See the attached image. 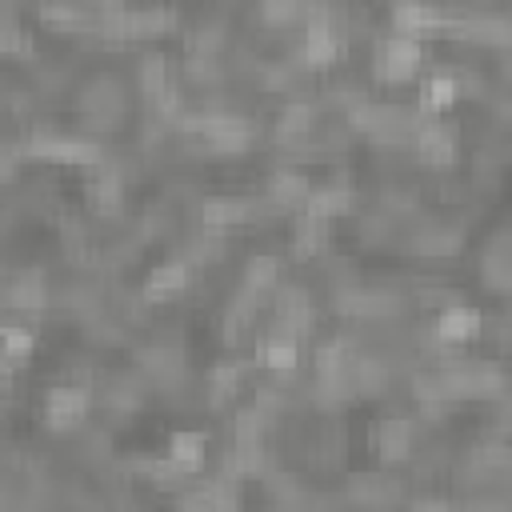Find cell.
<instances>
[{"label": "cell", "instance_id": "obj_1", "mask_svg": "<svg viewBox=\"0 0 512 512\" xmlns=\"http://www.w3.org/2000/svg\"><path fill=\"white\" fill-rule=\"evenodd\" d=\"M88 388L80 384H52L48 396H44V424L52 432H64V428H76L88 412Z\"/></svg>", "mask_w": 512, "mask_h": 512}, {"label": "cell", "instance_id": "obj_2", "mask_svg": "<svg viewBox=\"0 0 512 512\" xmlns=\"http://www.w3.org/2000/svg\"><path fill=\"white\" fill-rule=\"evenodd\" d=\"M204 460H208V436L204 432H188V428L184 432H172V440H168V464L180 476L200 472Z\"/></svg>", "mask_w": 512, "mask_h": 512}, {"label": "cell", "instance_id": "obj_3", "mask_svg": "<svg viewBox=\"0 0 512 512\" xmlns=\"http://www.w3.org/2000/svg\"><path fill=\"white\" fill-rule=\"evenodd\" d=\"M412 144H416V156L428 160V164H448V160L456 156V136H452V128L432 124V120H428V124H416Z\"/></svg>", "mask_w": 512, "mask_h": 512}, {"label": "cell", "instance_id": "obj_4", "mask_svg": "<svg viewBox=\"0 0 512 512\" xmlns=\"http://www.w3.org/2000/svg\"><path fill=\"white\" fill-rule=\"evenodd\" d=\"M480 332V312L464 308V304H448L440 316H436V340L440 344H464Z\"/></svg>", "mask_w": 512, "mask_h": 512}, {"label": "cell", "instance_id": "obj_5", "mask_svg": "<svg viewBox=\"0 0 512 512\" xmlns=\"http://www.w3.org/2000/svg\"><path fill=\"white\" fill-rule=\"evenodd\" d=\"M188 288V264L184 260H164L160 268H152L148 284H144V300H172Z\"/></svg>", "mask_w": 512, "mask_h": 512}, {"label": "cell", "instance_id": "obj_6", "mask_svg": "<svg viewBox=\"0 0 512 512\" xmlns=\"http://www.w3.org/2000/svg\"><path fill=\"white\" fill-rule=\"evenodd\" d=\"M256 360H260L264 368H272V372H292L296 360H300V344H296L292 332H276V336H268V340L260 344Z\"/></svg>", "mask_w": 512, "mask_h": 512}, {"label": "cell", "instance_id": "obj_7", "mask_svg": "<svg viewBox=\"0 0 512 512\" xmlns=\"http://www.w3.org/2000/svg\"><path fill=\"white\" fill-rule=\"evenodd\" d=\"M456 96H460V80L456 76H448V72H436V76H428L424 80V88H420V112H448L452 104H456Z\"/></svg>", "mask_w": 512, "mask_h": 512}, {"label": "cell", "instance_id": "obj_8", "mask_svg": "<svg viewBox=\"0 0 512 512\" xmlns=\"http://www.w3.org/2000/svg\"><path fill=\"white\" fill-rule=\"evenodd\" d=\"M32 348H36V332H32V328H24V324H0V352H4L12 364L28 360Z\"/></svg>", "mask_w": 512, "mask_h": 512}]
</instances>
